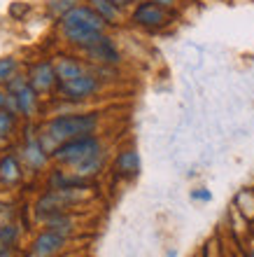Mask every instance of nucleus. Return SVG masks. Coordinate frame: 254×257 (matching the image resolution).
<instances>
[{
  "instance_id": "1a4fd4ad",
  "label": "nucleus",
  "mask_w": 254,
  "mask_h": 257,
  "mask_svg": "<svg viewBox=\"0 0 254 257\" xmlns=\"http://www.w3.org/2000/svg\"><path fill=\"white\" fill-rule=\"evenodd\" d=\"M63 238L56 236V234H42L38 241H35V255H49V252L59 250Z\"/></svg>"
},
{
  "instance_id": "a211bd4d",
  "label": "nucleus",
  "mask_w": 254,
  "mask_h": 257,
  "mask_svg": "<svg viewBox=\"0 0 254 257\" xmlns=\"http://www.w3.org/2000/svg\"><path fill=\"white\" fill-rule=\"evenodd\" d=\"M112 3H117V5H126L128 0H112Z\"/></svg>"
},
{
  "instance_id": "f257e3e1",
  "label": "nucleus",
  "mask_w": 254,
  "mask_h": 257,
  "mask_svg": "<svg viewBox=\"0 0 254 257\" xmlns=\"http://www.w3.org/2000/svg\"><path fill=\"white\" fill-rule=\"evenodd\" d=\"M61 26H63V33H66L68 40L89 49L105 38L107 21L96 12L94 7H70L63 14Z\"/></svg>"
},
{
  "instance_id": "9d476101",
  "label": "nucleus",
  "mask_w": 254,
  "mask_h": 257,
  "mask_svg": "<svg viewBox=\"0 0 254 257\" xmlns=\"http://www.w3.org/2000/svg\"><path fill=\"white\" fill-rule=\"evenodd\" d=\"M138 169H140V159H138L135 152H124V155H119V159H117V171L126 173V176H133V173H138Z\"/></svg>"
},
{
  "instance_id": "4468645a",
  "label": "nucleus",
  "mask_w": 254,
  "mask_h": 257,
  "mask_svg": "<svg viewBox=\"0 0 254 257\" xmlns=\"http://www.w3.org/2000/svg\"><path fill=\"white\" fill-rule=\"evenodd\" d=\"M14 68H17V63H14L12 59H0V82L10 80L14 75Z\"/></svg>"
},
{
  "instance_id": "dca6fc26",
  "label": "nucleus",
  "mask_w": 254,
  "mask_h": 257,
  "mask_svg": "<svg viewBox=\"0 0 254 257\" xmlns=\"http://www.w3.org/2000/svg\"><path fill=\"white\" fill-rule=\"evenodd\" d=\"M194 199H201V201H210V192H205V190H201V192H194Z\"/></svg>"
},
{
  "instance_id": "6ab92c4d",
  "label": "nucleus",
  "mask_w": 254,
  "mask_h": 257,
  "mask_svg": "<svg viewBox=\"0 0 254 257\" xmlns=\"http://www.w3.org/2000/svg\"><path fill=\"white\" fill-rule=\"evenodd\" d=\"M140 3H142V0H140Z\"/></svg>"
},
{
  "instance_id": "9b49d317",
  "label": "nucleus",
  "mask_w": 254,
  "mask_h": 257,
  "mask_svg": "<svg viewBox=\"0 0 254 257\" xmlns=\"http://www.w3.org/2000/svg\"><path fill=\"white\" fill-rule=\"evenodd\" d=\"M94 3V10L101 14L105 21H114L119 17V5L112 3V0H91Z\"/></svg>"
},
{
  "instance_id": "f03ea898",
  "label": "nucleus",
  "mask_w": 254,
  "mask_h": 257,
  "mask_svg": "<svg viewBox=\"0 0 254 257\" xmlns=\"http://www.w3.org/2000/svg\"><path fill=\"white\" fill-rule=\"evenodd\" d=\"M56 159L80 166L82 173H91L96 169V164H98V141H96L94 136L73 138V141L63 143L56 150Z\"/></svg>"
},
{
  "instance_id": "6e6552de",
  "label": "nucleus",
  "mask_w": 254,
  "mask_h": 257,
  "mask_svg": "<svg viewBox=\"0 0 254 257\" xmlns=\"http://www.w3.org/2000/svg\"><path fill=\"white\" fill-rule=\"evenodd\" d=\"M82 75V66L77 61H70V59H61L59 66H56V80L59 82H68L75 80Z\"/></svg>"
},
{
  "instance_id": "7ed1b4c3",
  "label": "nucleus",
  "mask_w": 254,
  "mask_h": 257,
  "mask_svg": "<svg viewBox=\"0 0 254 257\" xmlns=\"http://www.w3.org/2000/svg\"><path fill=\"white\" fill-rule=\"evenodd\" d=\"M96 128V117L94 115H68L59 117L49 124V134L59 141H73L80 136H89Z\"/></svg>"
},
{
  "instance_id": "ddd939ff",
  "label": "nucleus",
  "mask_w": 254,
  "mask_h": 257,
  "mask_svg": "<svg viewBox=\"0 0 254 257\" xmlns=\"http://www.w3.org/2000/svg\"><path fill=\"white\" fill-rule=\"evenodd\" d=\"M0 176L5 178V180H14L17 178V164H14L12 157H5L0 162Z\"/></svg>"
},
{
  "instance_id": "f3484780",
  "label": "nucleus",
  "mask_w": 254,
  "mask_h": 257,
  "mask_svg": "<svg viewBox=\"0 0 254 257\" xmlns=\"http://www.w3.org/2000/svg\"><path fill=\"white\" fill-rule=\"evenodd\" d=\"M154 3H159V5H163V7H170L175 0H154Z\"/></svg>"
},
{
  "instance_id": "f8f14e48",
  "label": "nucleus",
  "mask_w": 254,
  "mask_h": 257,
  "mask_svg": "<svg viewBox=\"0 0 254 257\" xmlns=\"http://www.w3.org/2000/svg\"><path fill=\"white\" fill-rule=\"evenodd\" d=\"M33 94H35L33 87H24L19 94H17V103H19V108L24 110V112H28L31 105H33Z\"/></svg>"
},
{
  "instance_id": "2eb2a0df",
  "label": "nucleus",
  "mask_w": 254,
  "mask_h": 257,
  "mask_svg": "<svg viewBox=\"0 0 254 257\" xmlns=\"http://www.w3.org/2000/svg\"><path fill=\"white\" fill-rule=\"evenodd\" d=\"M10 126H12V115L0 110V134H7V131H10Z\"/></svg>"
},
{
  "instance_id": "20e7f679",
  "label": "nucleus",
  "mask_w": 254,
  "mask_h": 257,
  "mask_svg": "<svg viewBox=\"0 0 254 257\" xmlns=\"http://www.w3.org/2000/svg\"><path fill=\"white\" fill-rule=\"evenodd\" d=\"M133 21L145 28H159L168 21V10L154 0H142L133 10Z\"/></svg>"
},
{
  "instance_id": "39448f33",
  "label": "nucleus",
  "mask_w": 254,
  "mask_h": 257,
  "mask_svg": "<svg viewBox=\"0 0 254 257\" xmlns=\"http://www.w3.org/2000/svg\"><path fill=\"white\" fill-rule=\"evenodd\" d=\"M98 91V82L96 77L91 75H84L82 73L80 77L75 80H68V82H61V94L70 98V101H82V98H89L91 94Z\"/></svg>"
},
{
  "instance_id": "0eeeda50",
  "label": "nucleus",
  "mask_w": 254,
  "mask_h": 257,
  "mask_svg": "<svg viewBox=\"0 0 254 257\" xmlns=\"http://www.w3.org/2000/svg\"><path fill=\"white\" fill-rule=\"evenodd\" d=\"M87 52L94 56V59L103 61V63H117V61H119V54H117V49H114V45L107 40V38H103L101 42H96L94 47H89Z\"/></svg>"
},
{
  "instance_id": "423d86ee",
  "label": "nucleus",
  "mask_w": 254,
  "mask_h": 257,
  "mask_svg": "<svg viewBox=\"0 0 254 257\" xmlns=\"http://www.w3.org/2000/svg\"><path fill=\"white\" fill-rule=\"evenodd\" d=\"M56 82V68H52L49 63H40V66L33 68V75H31V87L35 91H47L54 87Z\"/></svg>"
}]
</instances>
